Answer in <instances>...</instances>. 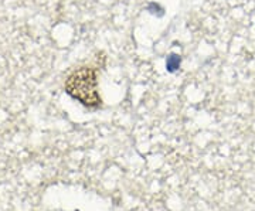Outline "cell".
<instances>
[{
    "mask_svg": "<svg viewBox=\"0 0 255 211\" xmlns=\"http://www.w3.org/2000/svg\"><path fill=\"white\" fill-rule=\"evenodd\" d=\"M64 90L71 98L87 108L97 109L102 105L98 88V75L95 68L90 65H82L70 73L64 84Z\"/></svg>",
    "mask_w": 255,
    "mask_h": 211,
    "instance_id": "obj_1",
    "label": "cell"
}]
</instances>
